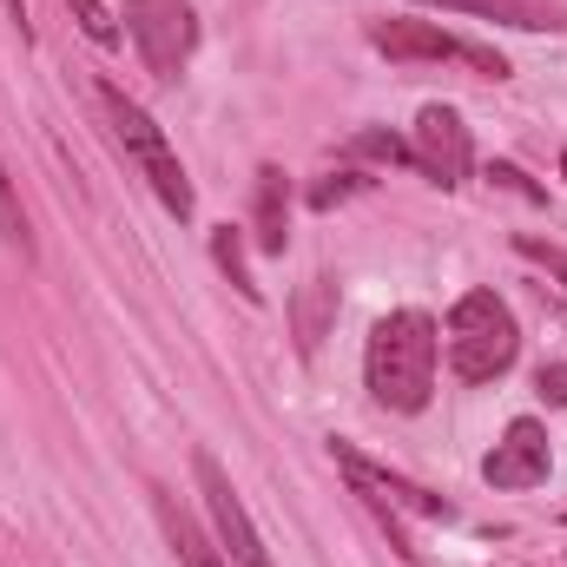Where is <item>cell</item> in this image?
Returning a JSON list of instances; mask_svg holds the SVG:
<instances>
[{
    "instance_id": "obj_4",
    "label": "cell",
    "mask_w": 567,
    "mask_h": 567,
    "mask_svg": "<svg viewBox=\"0 0 567 567\" xmlns=\"http://www.w3.org/2000/svg\"><path fill=\"white\" fill-rule=\"evenodd\" d=\"M337 468L350 475V495L383 522V535H390V548H396L403 561H423V548L403 535V515H423V522H449V515H455L442 495H429V488H416V482H403V475H390V468L363 462L350 442H337Z\"/></svg>"
},
{
    "instance_id": "obj_9",
    "label": "cell",
    "mask_w": 567,
    "mask_h": 567,
    "mask_svg": "<svg viewBox=\"0 0 567 567\" xmlns=\"http://www.w3.org/2000/svg\"><path fill=\"white\" fill-rule=\"evenodd\" d=\"M548 429L535 423V416H522V423H508L502 429V442L482 455V482L488 488H535V482H548Z\"/></svg>"
},
{
    "instance_id": "obj_12",
    "label": "cell",
    "mask_w": 567,
    "mask_h": 567,
    "mask_svg": "<svg viewBox=\"0 0 567 567\" xmlns=\"http://www.w3.org/2000/svg\"><path fill=\"white\" fill-rule=\"evenodd\" d=\"M251 238H258V251H271V258H284V245H290V185H284L278 165L258 172V192H251Z\"/></svg>"
},
{
    "instance_id": "obj_17",
    "label": "cell",
    "mask_w": 567,
    "mask_h": 567,
    "mask_svg": "<svg viewBox=\"0 0 567 567\" xmlns=\"http://www.w3.org/2000/svg\"><path fill=\"white\" fill-rule=\"evenodd\" d=\"M73 7V20L86 27V40H100V47H120V13L106 7V0H66Z\"/></svg>"
},
{
    "instance_id": "obj_21",
    "label": "cell",
    "mask_w": 567,
    "mask_h": 567,
    "mask_svg": "<svg viewBox=\"0 0 567 567\" xmlns=\"http://www.w3.org/2000/svg\"><path fill=\"white\" fill-rule=\"evenodd\" d=\"M535 390L555 403V410H567V363H542V377H535Z\"/></svg>"
},
{
    "instance_id": "obj_3",
    "label": "cell",
    "mask_w": 567,
    "mask_h": 567,
    "mask_svg": "<svg viewBox=\"0 0 567 567\" xmlns=\"http://www.w3.org/2000/svg\"><path fill=\"white\" fill-rule=\"evenodd\" d=\"M93 93H100V106H106V120H113V140L126 145V158L140 165L145 185L158 192V205H165L172 218H192V205H198V198H192V178H185L178 152L165 145V133L152 126V113H145L140 100H126V93H120L113 80H100Z\"/></svg>"
},
{
    "instance_id": "obj_22",
    "label": "cell",
    "mask_w": 567,
    "mask_h": 567,
    "mask_svg": "<svg viewBox=\"0 0 567 567\" xmlns=\"http://www.w3.org/2000/svg\"><path fill=\"white\" fill-rule=\"evenodd\" d=\"M0 7H7V20H13V33L27 40V0H0Z\"/></svg>"
},
{
    "instance_id": "obj_19",
    "label": "cell",
    "mask_w": 567,
    "mask_h": 567,
    "mask_svg": "<svg viewBox=\"0 0 567 567\" xmlns=\"http://www.w3.org/2000/svg\"><path fill=\"white\" fill-rule=\"evenodd\" d=\"M488 178H495L502 192H515V198H528V205H548V192H542V185H535V178H528L522 165H508V158H495V165H488Z\"/></svg>"
},
{
    "instance_id": "obj_5",
    "label": "cell",
    "mask_w": 567,
    "mask_h": 567,
    "mask_svg": "<svg viewBox=\"0 0 567 567\" xmlns=\"http://www.w3.org/2000/svg\"><path fill=\"white\" fill-rule=\"evenodd\" d=\"M126 33H133V47H140L145 73H158V80H178V66L192 60V47H198V13L185 7V0H126Z\"/></svg>"
},
{
    "instance_id": "obj_14",
    "label": "cell",
    "mask_w": 567,
    "mask_h": 567,
    "mask_svg": "<svg viewBox=\"0 0 567 567\" xmlns=\"http://www.w3.org/2000/svg\"><path fill=\"white\" fill-rule=\"evenodd\" d=\"M212 258H218V271L238 284V297H251V303H265V284L251 278V265H245V238L231 231V225H218L212 231Z\"/></svg>"
},
{
    "instance_id": "obj_18",
    "label": "cell",
    "mask_w": 567,
    "mask_h": 567,
    "mask_svg": "<svg viewBox=\"0 0 567 567\" xmlns=\"http://www.w3.org/2000/svg\"><path fill=\"white\" fill-rule=\"evenodd\" d=\"M363 185H370L363 172H330V178H317V185H310V205H317V212H330V205H343V198H357Z\"/></svg>"
},
{
    "instance_id": "obj_10",
    "label": "cell",
    "mask_w": 567,
    "mask_h": 567,
    "mask_svg": "<svg viewBox=\"0 0 567 567\" xmlns=\"http://www.w3.org/2000/svg\"><path fill=\"white\" fill-rule=\"evenodd\" d=\"M423 7H449V13H482L522 33H567V0H423Z\"/></svg>"
},
{
    "instance_id": "obj_16",
    "label": "cell",
    "mask_w": 567,
    "mask_h": 567,
    "mask_svg": "<svg viewBox=\"0 0 567 567\" xmlns=\"http://www.w3.org/2000/svg\"><path fill=\"white\" fill-rule=\"evenodd\" d=\"M350 152H357V158H383V165H416L410 140H396V133H383V126H363V133L350 140Z\"/></svg>"
},
{
    "instance_id": "obj_20",
    "label": "cell",
    "mask_w": 567,
    "mask_h": 567,
    "mask_svg": "<svg viewBox=\"0 0 567 567\" xmlns=\"http://www.w3.org/2000/svg\"><path fill=\"white\" fill-rule=\"evenodd\" d=\"M515 251H522L528 265H542V271H555V278L567 284V251H555V245H542V238H528V231L515 238Z\"/></svg>"
},
{
    "instance_id": "obj_11",
    "label": "cell",
    "mask_w": 567,
    "mask_h": 567,
    "mask_svg": "<svg viewBox=\"0 0 567 567\" xmlns=\"http://www.w3.org/2000/svg\"><path fill=\"white\" fill-rule=\"evenodd\" d=\"M152 515H158L165 548H172V561H178V567H231V561H225V548H218V542H212V535H205V528H198V522L165 495V488H152Z\"/></svg>"
},
{
    "instance_id": "obj_13",
    "label": "cell",
    "mask_w": 567,
    "mask_h": 567,
    "mask_svg": "<svg viewBox=\"0 0 567 567\" xmlns=\"http://www.w3.org/2000/svg\"><path fill=\"white\" fill-rule=\"evenodd\" d=\"M330 310H337V284L330 278H310L297 290L290 317H297V350H303V357H317V343H323V330H330Z\"/></svg>"
},
{
    "instance_id": "obj_6",
    "label": "cell",
    "mask_w": 567,
    "mask_h": 567,
    "mask_svg": "<svg viewBox=\"0 0 567 567\" xmlns=\"http://www.w3.org/2000/svg\"><path fill=\"white\" fill-rule=\"evenodd\" d=\"M192 475H198V495H205V515H212V542L225 548V561L231 567H271L265 535L251 528V515H245V502H238V488H231V475L218 468L212 449L192 455Z\"/></svg>"
},
{
    "instance_id": "obj_15",
    "label": "cell",
    "mask_w": 567,
    "mask_h": 567,
    "mask_svg": "<svg viewBox=\"0 0 567 567\" xmlns=\"http://www.w3.org/2000/svg\"><path fill=\"white\" fill-rule=\"evenodd\" d=\"M0 245L33 258V231H27V212H20V192H13V172L0 165Z\"/></svg>"
},
{
    "instance_id": "obj_7",
    "label": "cell",
    "mask_w": 567,
    "mask_h": 567,
    "mask_svg": "<svg viewBox=\"0 0 567 567\" xmlns=\"http://www.w3.org/2000/svg\"><path fill=\"white\" fill-rule=\"evenodd\" d=\"M410 152H416V172H423L429 185H442V192L468 185V172H475V145H468L462 113H455V106H435V100L416 113V140H410Z\"/></svg>"
},
{
    "instance_id": "obj_2",
    "label": "cell",
    "mask_w": 567,
    "mask_h": 567,
    "mask_svg": "<svg viewBox=\"0 0 567 567\" xmlns=\"http://www.w3.org/2000/svg\"><path fill=\"white\" fill-rule=\"evenodd\" d=\"M515 357H522L515 310H508L495 290L455 297V310H449V370H455L462 383H495Z\"/></svg>"
},
{
    "instance_id": "obj_1",
    "label": "cell",
    "mask_w": 567,
    "mask_h": 567,
    "mask_svg": "<svg viewBox=\"0 0 567 567\" xmlns=\"http://www.w3.org/2000/svg\"><path fill=\"white\" fill-rule=\"evenodd\" d=\"M435 350H442V337H435V323H429L423 310L377 317V330L363 343V383H370V396L383 410H396V416L429 410V396H435Z\"/></svg>"
},
{
    "instance_id": "obj_23",
    "label": "cell",
    "mask_w": 567,
    "mask_h": 567,
    "mask_svg": "<svg viewBox=\"0 0 567 567\" xmlns=\"http://www.w3.org/2000/svg\"><path fill=\"white\" fill-rule=\"evenodd\" d=\"M561 172H567V158H561Z\"/></svg>"
},
{
    "instance_id": "obj_8",
    "label": "cell",
    "mask_w": 567,
    "mask_h": 567,
    "mask_svg": "<svg viewBox=\"0 0 567 567\" xmlns=\"http://www.w3.org/2000/svg\"><path fill=\"white\" fill-rule=\"evenodd\" d=\"M370 47L390 53V60H475L482 73L508 80V60H495V53H482V47L442 33V27H429V20H377V27H370Z\"/></svg>"
}]
</instances>
